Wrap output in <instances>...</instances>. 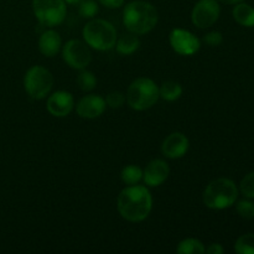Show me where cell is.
Instances as JSON below:
<instances>
[{"instance_id":"21","label":"cell","mask_w":254,"mask_h":254,"mask_svg":"<svg viewBox=\"0 0 254 254\" xmlns=\"http://www.w3.org/2000/svg\"><path fill=\"white\" fill-rule=\"evenodd\" d=\"M235 251L238 254H254V233L241 236L236 241Z\"/></svg>"},{"instance_id":"29","label":"cell","mask_w":254,"mask_h":254,"mask_svg":"<svg viewBox=\"0 0 254 254\" xmlns=\"http://www.w3.org/2000/svg\"><path fill=\"white\" fill-rule=\"evenodd\" d=\"M206 252L208 254H222L223 247L220 243H212V245H210V247L206 248Z\"/></svg>"},{"instance_id":"17","label":"cell","mask_w":254,"mask_h":254,"mask_svg":"<svg viewBox=\"0 0 254 254\" xmlns=\"http://www.w3.org/2000/svg\"><path fill=\"white\" fill-rule=\"evenodd\" d=\"M233 17L240 25L246 27L254 26V9L245 2H238L233 9Z\"/></svg>"},{"instance_id":"10","label":"cell","mask_w":254,"mask_h":254,"mask_svg":"<svg viewBox=\"0 0 254 254\" xmlns=\"http://www.w3.org/2000/svg\"><path fill=\"white\" fill-rule=\"evenodd\" d=\"M169 41L174 51L183 56L196 54L201 47V41L198 37L184 29H174L169 35Z\"/></svg>"},{"instance_id":"15","label":"cell","mask_w":254,"mask_h":254,"mask_svg":"<svg viewBox=\"0 0 254 254\" xmlns=\"http://www.w3.org/2000/svg\"><path fill=\"white\" fill-rule=\"evenodd\" d=\"M61 36L55 30H46L39 39V49L41 54L46 57H54L59 54L61 49Z\"/></svg>"},{"instance_id":"7","label":"cell","mask_w":254,"mask_h":254,"mask_svg":"<svg viewBox=\"0 0 254 254\" xmlns=\"http://www.w3.org/2000/svg\"><path fill=\"white\" fill-rule=\"evenodd\" d=\"M32 10L37 21L46 27L62 24L67 15L64 0H32Z\"/></svg>"},{"instance_id":"24","label":"cell","mask_w":254,"mask_h":254,"mask_svg":"<svg viewBox=\"0 0 254 254\" xmlns=\"http://www.w3.org/2000/svg\"><path fill=\"white\" fill-rule=\"evenodd\" d=\"M237 213L245 220H253L254 218V202L250 200H241L236 205Z\"/></svg>"},{"instance_id":"28","label":"cell","mask_w":254,"mask_h":254,"mask_svg":"<svg viewBox=\"0 0 254 254\" xmlns=\"http://www.w3.org/2000/svg\"><path fill=\"white\" fill-rule=\"evenodd\" d=\"M98 1L99 4L108 9H118L124 5V0H98Z\"/></svg>"},{"instance_id":"22","label":"cell","mask_w":254,"mask_h":254,"mask_svg":"<svg viewBox=\"0 0 254 254\" xmlns=\"http://www.w3.org/2000/svg\"><path fill=\"white\" fill-rule=\"evenodd\" d=\"M77 84L82 91L89 92L96 87L97 78L92 72L87 71V69H81L79 74L77 76Z\"/></svg>"},{"instance_id":"16","label":"cell","mask_w":254,"mask_h":254,"mask_svg":"<svg viewBox=\"0 0 254 254\" xmlns=\"http://www.w3.org/2000/svg\"><path fill=\"white\" fill-rule=\"evenodd\" d=\"M139 46H140V40H139V37L136 36L135 34H133V32L122 35L116 42L117 51L121 55H124V56L134 54V52L139 49Z\"/></svg>"},{"instance_id":"4","label":"cell","mask_w":254,"mask_h":254,"mask_svg":"<svg viewBox=\"0 0 254 254\" xmlns=\"http://www.w3.org/2000/svg\"><path fill=\"white\" fill-rule=\"evenodd\" d=\"M159 87L153 79L148 77H139L134 79L127 91L128 106L134 111L143 112L150 109L159 101Z\"/></svg>"},{"instance_id":"5","label":"cell","mask_w":254,"mask_h":254,"mask_svg":"<svg viewBox=\"0 0 254 254\" xmlns=\"http://www.w3.org/2000/svg\"><path fill=\"white\" fill-rule=\"evenodd\" d=\"M82 35L84 42L97 51H108L116 46L117 30L107 20H91L84 25Z\"/></svg>"},{"instance_id":"11","label":"cell","mask_w":254,"mask_h":254,"mask_svg":"<svg viewBox=\"0 0 254 254\" xmlns=\"http://www.w3.org/2000/svg\"><path fill=\"white\" fill-rule=\"evenodd\" d=\"M74 107V99L69 92L57 91L49 97L46 108L51 116L56 118H64L72 112Z\"/></svg>"},{"instance_id":"9","label":"cell","mask_w":254,"mask_h":254,"mask_svg":"<svg viewBox=\"0 0 254 254\" xmlns=\"http://www.w3.org/2000/svg\"><path fill=\"white\" fill-rule=\"evenodd\" d=\"M220 14L221 7L217 0H200L193 6L191 20L195 26L207 29L217 21Z\"/></svg>"},{"instance_id":"30","label":"cell","mask_w":254,"mask_h":254,"mask_svg":"<svg viewBox=\"0 0 254 254\" xmlns=\"http://www.w3.org/2000/svg\"><path fill=\"white\" fill-rule=\"evenodd\" d=\"M220 2H222V4H226V5H236L238 4V2H242L243 0H218Z\"/></svg>"},{"instance_id":"31","label":"cell","mask_w":254,"mask_h":254,"mask_svg":"<svg viewBox=\"0 0 254 254\" xmlns=\"http://www.w3.org/2000/svg\"><path fill=\"white\" fill-rule=\"evenodd\" d=\"M66 4H71V5H77L82 1V0H64Z\"/></svg>"},{"instance_id":"6","label":"cell","mask_w":254,"mask_h":254,"mask_svg":"<svg viewBox=\"0 0 254 254\" xmlns=\"http://www.w3.org/2000/svg\"><path fill=\"white\" fill-rule=\"evenodd\" d=\"M52 86L54 77L45 67L32 66L25 73L24 88L32 99H44L51 92Z\"/></svg>"},{"instance_id":"23","label":"cell","mask_w":254,"mask_h":254,"mask_svg":"<svg viewBox=\"0 0 254 254\" xmlns=\"http://www.w3.org/2000/svg\"><path fill=\"white\" fill-rule=\"evenodd\" d=\"M78 5L79 15L84 19H92L98 14V4L94 0H82Z\"/></svg>"},{"instance_id":"1","label":"cell","mask_w":254,"mask_h":254,"mask_svg":"<svg viewBox=\"0 0 254 254\" xmlns=\"http://www.w3.org/2000/svg\"><path fill=\"white\" fill-rule=\"evenodd\" d=\"M117 208L124 220L129 222H141L150 215L153 208L150 191L143 185H129L119 193Z\"/></svg>"},{"instance_id":"18","label":"cell","mask_w":254,"mask_h":254,"mask_svg":"<svg viewBox=\"0 0 254 254\" xmlns=\"http://www.w3.org/2000/svg\"><path fill=\"white\" fill-rule=\"evenodd\" d=\"M183 94V87L180 83L175 81H166L159 88V96L164 101L174 102L179 99Z\"/></svg>"},{"instance_id":"26","label":"cell","mask_w":254,"mask_h":254,"mask_svg":"<svg viewBox=\"0 0 254 254\" xmlns=\"http://www.w3.org/2000/svg\"><path fill=\"white\" fill-rule=\"evenodd\" d=\"M124 102H126V96H124L122 92H118V91L111 92L106 98L107 106L111 107V108L113 109L121 108V107L124 104Z\"/></svg>"},{"instance_id":"20","label":"cell","mask_w":254,"mask_h":254,"mask_svg":"<svg viewBox=\"0 0 254 254\" xmlns=\"http://www.w3.org/2000/svg\"><path fill=\"white\" fill-rule=\"evenodd\" d=\"M121 178L126 185H136L143 179V170L136 165L124 166Z\"/></svg>"},{"instance_id":"12","label":"cell","mask_w":254,"mask_h":254,"mask_svg":"<svg viewBox=\"0 0 254 254\" xmlns=\"http://www.w3.org/2000/svg\"><path fill=\"white\" fill-rule=\"evenodd\" d=\"M190 141L185 134L180 131L171 133L161 144V153L168 159H180L188 153Z\"/></svg>"},{"instance_id":"14","label":"cell","mask_w":254,"mask_h":254,"mask_svg":"<svg viewBox=\"0 0 254 254\" xmlns=\"http://www.w3.org/2000/svg\"><path fill=\"white\" fill-rule=\"evenodd\" d=\"M169 174H170L169 164L161 159H154L146 165L145 170L143 171L144 183L150 188H156L165 183Z\"/></svg>"},{"instance_id":"13","label":"cell","mask_w":254,"mask_h":254,"mask_svg":"<svg viewBox=\"0 0 254 254\" xmlns=\"http://www.w3.org/2000/svg\"><path fill=\"white\" fill-rule=\"evenodd\" d=\"M107 108L106 99L98 94L84 96L77 104V114L84 119H96L104 113Z\"/></svg>"},{"instance_id":"25","label":"cell","mask_w":254,"mask_h":254,"mask_svg":"<svg viewBox=\"0 0 254 254\" xmlns=\"http://www.w3.org/2000/svg\"><path fill=\"white\" fill-rule=\"evenodd\" d=\"M240 190L245 197L254 198V171L247 174V175L242 179L240 185Z\"/></svg>"},{"instance_id":"19","label":"cell","mask_w":254,"mask_h":254,"mask_svg":"<svg viewBox=\"0 0 254 254\" xmlns=\"http://www.w3.org/2000/svg\"><path fill=\"white\" fill-rule=\"evenodd\" d=\"M176 252L179 254H202L206 252V248L201 241L196 238H186L179 243Z\"/></svg>"},{"instance_id":"8","label":"cell","mask_w":254,"mask_h":254,"mask_svg":"<svg viewBox=\"0 0 254 254\" xmlns=\"http://www.w3.org/2000/svg\"><path fill=\"white\" fill-rule=\"evenodd\" d=\"M64 62L73 69H84L92 61V54L88 45L81 40H69L62 49Z\"/></svg>"},{"instance_id":"27","label":"cell","mask_w":254,"mask_h":254,"mask_svg":"<svg viewBox=\"0 0 254 254\" xmlns=\"http://www.w3.org/2000/svg\"><path fill=\"white\" fill-rule=\"evenodd\" d=\"M203 41H205L206 44L208 45V46L216 47V46H218V45L222 44L223 36H222V34H221V32L211 31V32H208V34H206L205 36H203Z\"/></svg>"},{"instance_id":"2","label":"cell","mask_w":254,"mask_h":254,"mask_svg":"<svg viewBox=\"0 0 254 254\" xmlns=\"http://www.w3.org/2000/svg\"><path fill=\"white\" fill-rule=\"evenodd\" d=\"M159 14L153 4L144 0L128 2L123 10V24L127 30L135 35L150 32L156 26Z\"/></svg>"},{"instance_id":"3","label":"cell","mask_w":254,"mask_h":254,"mask_svg":"<svg viewBox=\"0 0 254 254\" xmlns=\"http://www.w3.org/2000/svg\"><path fill=\"white\" fill-rule=\"evenodd\" d=\"M238 197V189L232 180L226 178L211 181L202 193V201L211 210H225L235 205Z\"/></svg>"}]
</instances>
